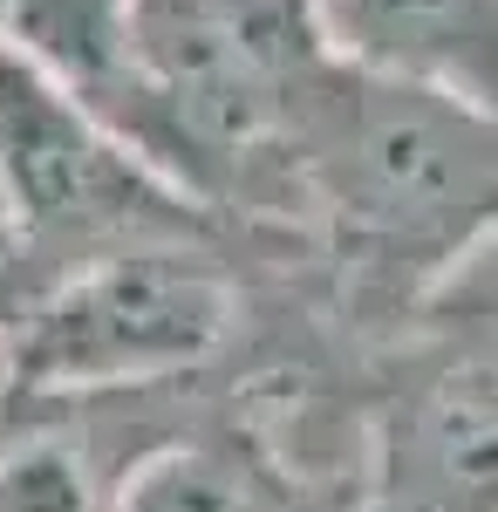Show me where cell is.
Instances as JSON below:
<instances>
[{
	"mask_svg": "<svg viewBox=\"0 0 498 512\" xmlns=\"http://www.w3.org/2000/svg\"><path fill=\"white\" fill-rule=\"evenodd\" d=\"M301 246L355 342L498 239V123L335 62L301 144Z\"/></svg>",
	"mask_w": 498,
	"mask_h": 512,
	"instance_id": "1",
	"label": "cell"
},
{
	"mask_svg": "<svg viewBox=\"0 0 498 512\" xmlns=\"http://www.w3.org/2000/svg\"><path fill=\"white\" fill-rule=\"evenodd\" d=\"M328 48L498 123V0H314Z\"/></svg>",
	"mask_w": 498,
	"mask_h": 512,
	"instance_id": "7",
	"label": "cell"
},
{
	"mask_svg": "<svg viewBox=\"0 0 498 512\" xmlns=\"http://www.w3.org/2000/svg\"><path fill=\"white\" fill-rule=\"evenodd\" d=\"M0 48L151 164V89L137 69L130 0H0Z\"/></svg>",
	"mask_w": 498,
	"mask_h": 512,
	"instance_id": "8",
	"label": "cell"
},
{
	"mask_svg": "<svg viewBox=\"0 0 498 512\" xmlns=\"http://www.w3.org/2000/svg\"><path fill=\"white\" fill-rule=\"evenodd\" d=\"M0 198H7V239L28 253V267L48 287L96 260L232 233L226 219L185 198L164 171H151L123 137H110L7 48H0Z\"/></svg>",
	"mask_w": 498,
	"mask_h": 512,
	"instance_id": "5",
	"label": "cell"
},
{
	"mask_svg": "<svg viewBox=\"0 0 498 512\" xmlns=\"http://www.w3.org/2000/svg\"><path fill=\"white\" fill-rule=\"evenodd\" d=\"M362 512H498V239L355 362Z\"/></svg>",
	"mask_w": 498,
	"mask_h": 512,
	"instance_id": "4",
	"label": "cell"
},
{
	"mask_svg": "<svg viewBox=\"0 0 498 512\" xmlns=\"http://www.w3.org/2000/svg\"><path fill=\"white\" fill-rule=\"evenodd\" d=\"M110 512H362V499L294 465L239 410V396H226L212 417H198L123 478Z\"/></svg>",
	"mask_w": 498,
	"mask_h": 512,
	"instance_id": "6",
	"label": "cell"
},
{
	"mask_svg": "<svg viewBox=\"0 0 498 512\" xmlns=\"http://www.w3.org/2000/svg\"><path fill=\"white\" fill-rule=\"evenodd\" d=\"M253 239L260 233L151 246L55 280L0 335V403L178 390L226 376L260 315Z\"/></svg>",
	"mask_w": 498,
	"mask_h": 512,
	"instance_id": "3",
	"label": "cell"
},
{
	"mask_svg": "<svg viewBox=\"0 0 498 512\" xmlns=\"http://www.w3.org/2000/svg\"><path fill=\"white\" fill-rule=\"evenodd\" d=\"M151 164L232 233L301 226V144L335 48L314 0H130Z\"/></svg>",
	"mask_w": 498,
	"mask_h": 512,
	"instance_id": "2",
	"label": "cell"
},
{
	"mask_svg": "<svg viewBox=\"0 0 498 512\" xmlns=\"http://www.w3.org/2000/svg\"><path fill=\"white\" fill-rule=\"evenodd\" d=\"M0 233H7V198H0Z\"/></svg>",
	"mask_w": 498,
	"mask_h": 512,
	"instance_id": "9",
	"label": "cell"
}]
</instances>
